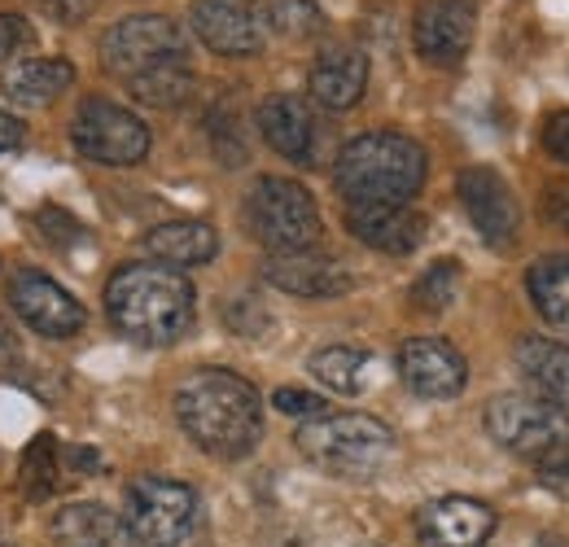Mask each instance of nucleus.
<instances>
[{
  "instance_id": "nucleus-20",
  "label": "nucleus",
  "mask_w": 569,
  "mask_h": 547,
  "mask_svg": "<svg viewBox=\"0 0 569 547\" xmlns=\"http://www.w3.org/2000/svg\"><path fill=\"white\" fill-rule=\"evenodd\" d=\"M144 255L167 268H202L219 255V237L202 219H171L144 232Z\"/></svg>"
},
{
  "instance_id": "nucleus-30",
  "label": "nucleus",
  "mask_w": 569,
  "mask_h": 547,
  "mask_svg": "<svg viewBox=\"0 0 569 547\" xmlns=\"http://www.w3.org/2000/svg\"><path fill=\"white\" fill-rule=\"evenodd\" d=\"M211 140H214V153L223 167H237L246 162V140H241V123L232 110H214L211 115Z\"/></svg>"
},
{
  "instance_id": "nucleus-31",
  "label": "nucleus",
  "mask_w": 569,
  "mask_h": 547,
  "mask_svg": "<svg viewBox=\"0 0 569 547\" xmlns=\"http://www.w3.org/2000/svg\"><path fill=\"white\" fill-rule=\"evenodd\" d=\"M223 320H228V329H237V334H246V338H259V334L268 329V311H263V302L250 298V294L232 298V302L223 307Z\"/></svg>"
},
{
  "instance_id": "nucleus-5",
  "label": "nucleus",
  "mask_w": 569,
  "mask_h": 547,
  "mask_svg": "<svg viewBox=\"0 0 569 547\" xmlns=\"http://www.w3.org/2000/svg\"><path fill=\"white\" fill-rule=\"evenodd\" d=\"M246 228L268 255H302L325 237L320 206L289 176H259L246 193Z\"/></svg>"
},
{
  "instance_id": "nucleus-10",
  "label": "nucleus",
  "mask_w": 569,
  "mask_h": 547,
  "mask_svg": "<svg viewBox=\"0 0 569 547\" xmlns=\"http://www.w3.org/2000/svg\"><path fill=\"white\" fill-rule=\"evenodd\" d=\"M9 307H13V316H18L27 329H36L40 338H53V342L74 338V334L88 325L79 298L67 294L53 276H44L40 268L13 272V280H9Z\"/></svg>"
},
{
  "instance_id": "nucleus-1",
  "label": "nucleus",
  "mask_w": 569,
  "mask_h": 547,
  "mask_svg": "<svg viewBox=\"0 0 569 547\" xmlns=\"http://www.w3.org/2000/svg\"><path fill=\"white\" fill-rule=\"evenodd\" d=\"M176 420L180 429L214 460H246L263 438V399L259 390L228 372V368H198L176 390Z\"/></svg>"
},
{
  "instance_id": "nucleus-9",
  "label": "nucleus",
  "mask_w": 569,
  "mask_h": 547,
  "mask_svg": "<svg viewBox=\"0 0 569 547\" xmlns=\"http://www.w3.org/2000/svg\"><path fill=\"white\" fill-rule=\"evenodd\" d=\"M74 149L101 167H137L149 153V128L141 115H132L119 101L83 97L71 119Z\"/></svg>"
},
{
  "instance_id": "nucleus-36",
  "label": "nucleus",
  "mask_w": 569,
  "mask_h": 547,
  "mask_svg": "<svg viewBox=\"0 0 569 547\" xmlns=\"http://www.w3.org/2000/svg\"><path fill=\"white\" fill-rule=\"evenodd\" d=\"M27 40V22L13 13H0V58H13V49Z\"/></svg>"
},
{
  "instance_id": "nucleus-16",
  "label": "nucleus",
  "mask_w": 569,
  "mask_h": 547,
  "mask_svg": "<svg viewBox=\"0 0 569 547\" xmlns=\"http://www.w3.org/2000/svg\"><path fill=\"white\" fill-rule=\"evenodd\" d=\"M311 97L320 110L329 115H342V110H356L359 97L368 92V53L356 44H329L307 79Z\"/></svg>"
},
{
  "instance_id": "nucleus-22",
  "label": "nucleus",
  "mask_w": 569,
  "mask_h": 547,
  "mask_svg": "<svg viewBox=\"0 0 569 547\" xmlns=\"http://www.w3.org/2000/svg\"><path fill=\"white\" fill-rule=\"evenodd\" d=\"M4 97L18 106H49L74 83V67L67 58H27L4 70Z\"/></svg>"
},
{
  "instance_id": "nucleus-41",
  "label": "nucleus",
  "mask_w": 569,
  "mask_h": 547,
  "mask_svg": "<svg viewBox=\"0 0 569 547\" xmlns=\"http://www.w3.org/2000/svg\"><path fill=\"white\" fill-rule=\"evenodd\" d=\"M535 547H569V539H561V535H543Z\"/></svg>"
},
{
  "instance_id": "nucleus-18",
  "label": "nucleus",
  "mask_w": 569,
  "mask_h": 547,
  "mask_svg": "<svg viewBox=\"0 0 569 547\" xmlns=\"http://www.w3.org/2000/svg\"><path fill=\"white\" fill-rule=\"evenodd\" d=\"M263 280L277 285L293 298H338L351 289V272L338 259H325L316 250L302 255H268L263 263Z\"/></svg>"
},
{
  "instance_id": "nucleus-25",
  "label": "nucleus",
  "mask_w": 569,
  "mask_h": 547,
  "mask_svg": "<svg viewBox=\"0 0 569 547\" xmlns=\"http://www.w3.org/2000/svg\"><path fill=\"white\" fill-rule=\"evenodd\" d=\"M307 368H311V377H316L320 386H329L333 395L356 399V395L368 390L372 355L359 350V346H325V350H316V355L307 359Z\"/></svg>"
},
{
  "instance_id": "nucleus-15",
  "label": "nucleus",
  "mask_w": 569,
  "mask_h": 547,
  "mask_svg": "<svg viewBox=\"0 0 569 547\" xmlns=\"http://www.w3.org/2000/svg\"><path fill=\"white\" fill-rule=\"evenodd\" d=\"M193 36L219 58H254L263 49V27L254 0H193Z\"/></svg>"
},
{
  "instance_id": "nucleus-2",
  "label": "nucleus",
  "mask_w": 569,
  "mask_h": 547,
  "mask_svg": "<svg viewBox=\"0 0 569 547\" xmlns=\"http://www.w3.org/2000/svg\"><path fill=\"white\" fill-rule=\"evenodd\" d=\"M193 307H198L193 280L167 263H123L106 280V316L128 342H180L193 325Z\"/></svg>"
},
{
  "instance_id": "nucleus-13",
  "label": "nucleus",
  "mask_w": 569,
  "mask_h": 547,
  "mask_svg": "<svg viewBox=\"0 0 569 547\" xmlns=\"http://www.w3.org/2000/svg\"><path fill=\"white\" fill-rule=\"evenodd\" d=\"M399 377L421 399H456L469 386V364L447 338H408L399 346Z\"/></svg>"
},
{
  "instance_id": "nucleus-21",
  "label": "nucleus",
  "mask_w": 569,
  "mask_h": 547,
  "mask_svg": "<svg viewBox=\"0 0 569 547\" xmlns=\"http://www.w3.org/2000/svg\"><path fill=\"white\" fill-rule=\"evenodd\" d=\"M517 368L535 399L557 404L569 411V346L548 338H521L517 342Z\"/></svg>"
},
{
  "instance_id": "nucleus-23",
  "label": "nucleus",
  "mask_w": 569,
  "mask_h": 547,
  "mask_svg": "<svg viewBox=\"0 0 569 547\" xmlns=\"http://www.w3.org/2000/svg\"><path fill=\"white\" fill-rule=\"evenodd\" d=\"M49 539L58 547H114L119 517L97 499H79L58 508V517L49 521Z\"/></svg>"
},
{
  "instance_id": "nucleus-11",
  "label": "nucleus",
  "mask_w": 569,
  "mask_h": 547,
  "mask_svg": "<svg viewBox=\"0 0 569 547\" xmlns=\"http://www.w3.org/2000/svg\"><path fill=\"white\" fill-rule=\"evenodd\" d=\"M460 202H465V215L473 219V228L482 232L487 246H512L517 241V228H521V206H517V193L508 189V180L499 176L496 167H465L460 180Z\"/></svg>"
},
{
  "instance_id": "nucleus-38",
  "label": "nucleus",
  "mask_w": 569,
  "mask_h": 547,
  "mask_svg": "<svg viewBox=\"0 0 569 547\" xmlns=\"http://www.w3.org/2000/svg\"><path fill=\"white\" fill-rule=\"evenodd\" d=\"M97 0H44V9L58 18V22H83L92 13Z\"/></svg>"
},
{
  "instance_id": "nucleus-32",
  "label": "nucleus",
  "mask_w": 569,
  "mask_h": 547,
  "mask_svg": "<svg viewBox=\"0 0 569 547\" xmlns=\"http://www.w3.org/2000/svg\"><path fill=\"white\" fill-rule=\"evenodd\" d=\"M272 408L284 411V416H298V420H316V416H329V404L320 395H307V390H293V386H281L272 395Z\"/></svg>"
},
{
  "instance_id": "nucleus-17",
  "label": "nucleus",
  "mask_w": 569,
  "mask_h": 547,
  "mask_svg": "<svg viewBox=\"0 0 569 547\" xmlns=\"http://www.w3.org/2000/svg\"><path fill=\"white\" fill-rule=\"evenodd\" d=\"M347 228L368 250L412 255L426 241V215L412 206H347Z\"/></svg>"
},
{
  "instance_id": "nucleus-14",
  "label": "nucleus",
  "mask_w": 569,
  "mask_h": 547,
  "mask_svg": "<svg viewBox=\"0 0 569 547\" xmlns=\"http://www.w3.org/2000/svg\"><path fill=\"white\" fill-rule=\"evenodd\" d=\"M496 526V508L482 504V499H469V495L429 499L426 508L417 513V535L429 547H487Z\"/></svg>"
},
{
  "instance_id": "nucleus-29",
  "label": "nucleus",
  "mask_w": 569,
  "mask_h": 547,
  "mask_svg": "<svg viewBox=\"0 0 569 547\" xmlns=\"http://www.w3.org/2000/svg\"><path fill=\"white\" fill-rule=\"evenodd\" d=\"M263 22L284 40H311L325 31V9L316 0H268Z\"/></svg>"
},
{
  "instance_id": "nucleus-35",
  "label": "nucleus",
  "mask_w": 569,
  "mask_h": 547,
  "mask_svg": "<svg viewBox=\"0 0 569 547\" xmlns=\"http://www.w3.org/2000/svg\"><path fill=\"white\" fill-rule=\"evenodd\" d=\"M543 145L557 162H569V110H557L548 123H543Z\"/></svg>"
},
{
  "instance_id": "nucleus-37",
  "label": "nucleus",
  "mask_w": 569,
  "mask_h": 547,
  "mask_svg": "<svg viewBox=\"0 0 569 547\" xmlns=\"http://www.w3.org/2000/svg\"><path fill=\"white\" fill-rule=\"evenodd\" d=\"M539 481H543V490H552V495L569 499V456L548 460V465H543V474H539Z\"/></svg>"
},
{
  "instance_id": "nucleus-8",
  "label": "nucleus",
  "mask_w": 569,
  "mask_h": 547,
  "mask_svg": "<svg viewBox=\"0 0 569 547\" xmlns=\"http://www.w3.org/2000/svg\"><path fill=\"white\" fill-rule=\"evenodd\" d=\"M101 67L123 83L144 70L189 67V40L167 13H132L101 36Z\"/></svg>"
},
{
  "instance_id": "nucleus-3",
  "label": "nucleus",
  "mask_w": 569,
  "mask_h": 547,
  "mask_svg": "<svg viewBox=\"0 0 569 547\" xmlns=\"http://www.w3.org/2000/svg\"><path fill=\"white\" fill-rule=\"evenodd\" d=\"M426 145L403 132H363L347 140L333 162V189L347 206H403L426 185Z\"/></svg>"
},
{
  "instance_id": "nucleus-12",
  "label": "nucleus",
  "mask_w": 569,
  "mask_h": 547,
  "mask_svg": "<svg viewBox=\"0 0 569 547\" xmlns=\"http://www.w3.org/2000/svg\"><path fill=\"white\" fill-rule=\"evenodd\" d=\"M412 44L429 67H460L473 44V0H421L412 13Z\"/></svg>"
},
{
  "instance_id": "nucleus-26",
  "label": "nucleus",
  "mask_w": 569,
  "mask_h": 547,
  "mask_svg": "<svg viewBox=\"0 0 569 547\" xmlns=\"http://www.w3.org/2000/svg\"><path fill=\"white\" fill-rule=\"evenodd\" d=\"M18 486L31 504H44L58 490V442L53 434H36L22 451V469H18Z\"/></svg>"
},
{
  "instance_id": "nucleus-27",
  "label": "nucleus",
  "mask_w": 569,
  "mask_h": 547,
  "mask_svg": "<svg viewBox=\"0 0 569 547\" xmlns=\"http://www.w3.org/2000/svg\"><path fill=\"white\" fill-rule=\"evenodd\" d=\"M132 97L141 106H158V110H176L193 97V70L189 67H158V70H144L137 79H128Z\"/></svg>"
},
{
  "instance_id": "nucleus-6",
  "label": "nucleus",
  "mask_w": 569,
  "mask_h": 547,
  "mask_svg": "<svg viewBox=\"0 0 569 547\" xmlns=\"http://www.w3.org/2000/svg\"><path fill=\"white\" fill-rule=\"evenodd\" d=\"M123 530L132 547H193L202 530V499L189 481L137 478L123 495Z\"/></svg>"
},
{
  "instance_id": "nucleus-33",
  "label": "nucleus",
  "mask_w": 569,
  "mask_h": 547,
  "mask_svg": "<svg viewBox=\"0 0 569 547\" xmlns=\"http://www.w3.org/2000/svg\"><path fill=\"white\" fill-rule=\"evenodd\" d=\"M36 223L44 228V241H53V246H71V241H83V237H88L62 206H44V210L36 215Z\"/></svg>"
},
{
  "instance_id": "nucleus-24",
  "label": "nucleus",
  "mask_w": 569,
  "mask_h": 547,
  "mask_svg": "<svg viewBox=\"0 0 569 547\" xmlns=\"http://www.w3.org/2000/svg\"><path fill=\"white\" fill-rule=\"evenodd\" d=\"M526 289H530V302H535L539 320L552 334L569 338V255H552V259L530 263Z\"/></svg>"
},
{
  "instance_id": "nucleus-28",
  "label": "nucleus",
  "mask_w": 569,
  "mask_h": 547,
  "mask_svg": "<svg viewBox=\"0 0 569 547\" xmlns=\"http://www.w3.org/2000/svg\"><path fill=\"white\" fill-rule=\"evenodd\" d=\"M460 294V263L456 259H438L412 285V307L426 316H442Z\"/></svg>"
},
{
  "instance_id": "nucleus-4",
  "label": "nucleus",
  "mask_w": 569,
  "mask_h": 547,
  "mask_svg": "<svg viewBox=\"0 0 569 547\" xmlns=\"http://www.w3.org/2000/svg\"><path fill=\"white\" fill-rule=\"evenodd\" d=\"M293 447L325 474L347 481H368L395 456V429L363 411H329L293 429Z\"/></svg>"
},
{
  "instance_id": "nucleus-42",
  "label": "nucleus",
  "mask_w": 569,
  "mask_h": 547,
  "mask_svg": "<svg viewBox=\"0 0 569 547\" xmlns=\"http://www.w3.org/2000/svg\"><path fill=\"white\" fill-rule=\"evenodd\" d=\"M9 342H13V338H9V329L0 325V355H9Z\"/></svg>"
},
{
  "instance_id": "nucleus-34",
  "label": "nucleus",
  "mask_w": 569,
  "mask_h": 547,
  "mask_svg": "<svg viewBox=\"0 0 569 547\" xmlns=\"http://www.w3.org/2000/svg\"><path fill=\"white\" fill-rule=\"evenodd\" d=\"M543 219L569 232V180H557L543 189Z\"/></svg>"
},
{
  "instance_id": "nucleus-40",
  "label": "nucleus",
  "mask_w": 569,
  "mask_h": 547,
  "mask_svg": "<svg viewBox=\"0 0 569 547\" xmlns=\"http://www.w3.org/2000/svg\"><path fill=\"white\" fill-rule=\"evenodd\" d=\"M67 460H71L74 469H88V474H92V469H97V465H101V460H97V451H92V447H74V451H67Z\"/></svg>"
},
{
  "instance_id": "nucleus-39",
  "label": "nucleus",
  "mask_w": 569,
  "mask_h": 547,
  "mask_svg": "<svg viewBox=\"0 0 569 547\" xmlns=\"http://www.w3.org/2000/svg\"><path fill=\"white\" fill-rule=\"evenodd\" d=\"M22 119H13V115H4L0 110V153H9V149H18L22 145Z\"/></svg>"
},
{
  "instance_id": "nucleus-19",
  "label": "nucleus",
  "mask_w": 569,
  "mask_h": 547,
  "mask_svg": "<svg viewBox=\"0 0 569 547\" xmlns=\"http://www.w3.org/2000/svg\"><path fill=\"white\" fill-rule=\"evenodd\" d=\"M259 132L289 162H302V167L316 162V137L320 132H316V119H311L302 97H289V92L268 97L259 106Z\"/></svg>"
},
{
  "instance_id": "nucleus-43",
  "label": "nucleus",
  "mask_w": 569,
  "mask_h": 547,
  "mask_svg": "<svg viewBox=\"0 0 569 547\" xmlns=\"http://www.w3.org/2000/svg\"><path fill=\"white\" fill-rule=\"evenodd\" d=\"M0 547H13V544H0Z\"/></svg>"
},
{
  "instance_id": "nucleus-7",
  "label": "nucleus",
  "mask_w": 569,
  "mask_h": 547,
  "mask_svg": "<svg viewBox=\"0 0 569 547\" xmlns=\"http://www.w3.org/2000/svg\"><path fill=\"white\" fill-rule=\"evenodd\" d=\"M487 434L521 460H561L569 451V411L535 395H496L487 404Z\"/></svg>"
}]
</instances>
